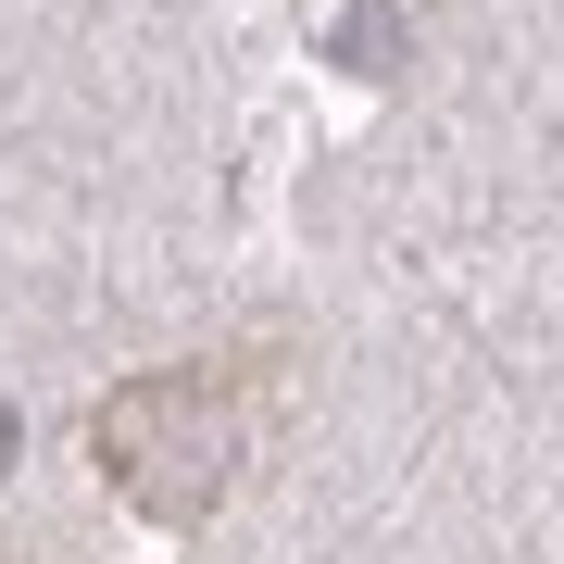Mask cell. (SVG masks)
I'll return each mask as SVG.
<instances>
[{"label":"cell","instance_id":"6da1fadb","mask_svg":"<svg viewBox=\"0 0 564 564\" xmlns=\"http://www.w3.org/2000/svg\"><path fill=\"white\" fill-rule=\"evenodd\" d=\"M263 389H276L263 351H202V364H163V377H126L88 414L101 489H126L151 527H202L263 440Z\"/></svg>","mask_w":564,"mask_h":564},{"label":"cell","instance_id":"7a4b0ae2","mask_svg":"<svg viewBox=\"0 0 564 564\" xmlns=\"http://www.w3.org/2000/svg\"><path fill=\"white\" fill-rule=\"evenodd\" d=\"M0 564H39V552H0Z\"/></svg>","mask_w":564,"mask_h":564}]
</instances>
